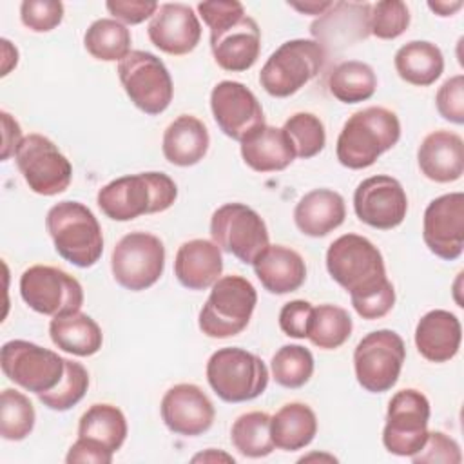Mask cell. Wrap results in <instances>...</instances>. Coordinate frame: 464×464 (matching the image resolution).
Returning a JSON list of instances; mask_svg holds the SVG:
<instances>
[{
	"mask_svg": "<svg viewBox=\"0 0 464 464\" xmlns=\"http://www.w3.org/2000/svg\"><path fill=\"white\" fill-rule=\"evenodd\" d=\"M326 270L352 299L362 319H381L395 304V290L386 277L381 250L364 236L344 234L326 250Z\"/></svg>",
	"mask_w": 464,
	"mask_h": 464,
	"instance_id": "1",
	"label": "cell"
},
{
	"mask_svg": "<svg viewBox=\"0 0 464 464\" xmlns=\"http://www.w3.org/2000/svg\"><path fill=\"white\" fill-rule=\"evenodd\" d=\"M178 187L165 172H140L116 178L96 194L100 210L114 221H130L145 214L170 208Z\"/></svg>",
	"mask_w": 464,
	"mask_h": 464,
	"instance_id": "2",
	"label": "cell"
},
{
	"mask_svg": "<svg viewBox=\"0 0 464 464\" xmlns=\"http://www.w3.org/2000/svg\"><path fill=\"white\" fill-rule=\"evenodd\" d=\"M401 121L386 107H366L353 112L343 125L335 154L343 167L359 170L372 167L381 154L397 145Z\"/></svg>",
	"mask_w": 464,
	"mask_h": 464,
	"instance_id": "3",
	"label": "cell"
},
{
	"mask_svg": "<svg viewBox=\"0 0 464 464\" xmlns=\"http://www.w3.org/2000/svg\"><path fill=\"white\" fill-rule=\"evenodd\" d=\"M45 228L54 250L74 266H92L103 252L102 227L89 207L80 201H60L45 216Z\"/></svg>",
	"mask_w": 464,
	"mask_h": 464,
	"instance_id": "4",
	"label": "cell"
},
{
	"mask_svg": "<svg viewBox=\"0 0 464 464\" xmlns=\"http://www.w3.org/2000/svg\"><path fill=\"white\" fill-rule=\"evenodd\" d=\"M257 292L254 285L243 276H223L199 310V330L212 339H227L241 334L254 314Z\"/></svg>",
	"mask_w": 464,
	"mask_h": 464,
	"instance_id": "5",
	"label": "cell"
},
{
	"mask_svg": "<svg viewBox=\"0 0 464 464\" xmlns=\"http://www.w3.org/2000/svg\"><path fill=\"white\" fill-rule=\"evenodd\" d=\"M324 60L326 51L319 40H288L268 56L261 67L259 83L274 98L292 96L321 71Z\"/></svg>",
	"mask_w": 464,
	"mask_h": 464,
	"instance_id": "6",
	"label": "cell"
},
{
	"mask_svg": "<svg viewBox=\"0 0 464 464\" xmlns=\"http://www.w3.org/2000/svg\"><path fill=\"white\" fill-rule=\"evenodd\" d=\"M268 368L261 357L237 346L219 348L207 361V381L225 402H246L268 386Z\"/></svg>",
	"mask_w": 464,
	"mask_h": 464,
	"instance_id": "7",
	"label": "cell"
},
{
	"mask_svg": "<svg viewBox=\"0 0 464 464\" xmlns=\"http://www.w3.org/2000/svg\"><path fill=\"white\" fill-rule=\"evenodd\" d=\"M406 359L402 337L393 330H375L364 335L353 350L357 382L370 393H382L395 386Z\"/></svg>",
	"mask_w": 464,
	"mask_h": 464,
	"instance_id": "8",
	"label": "cell"
},
{
	"mask_svg": "<svg viewBox=\"0 0 464 464\" xmlns=\"http://www.w3.org/2000/svg\"><path fill=\"white\" fill-rule=\"evenodd\" d=\"M163 268V241L150 232H129L112 248V277L120 286L130 292H141L150 288L161 277Z\"/></svg>",
	"mask_w": 464,
	"mask_h": 464,
	"instance_id": "9",
	"label": "cell"
},
{
	"mask_svg": "<svg viewBox=\"0 0 464 464\" xmlns=\"http://www.w3.org/2000/svg\"><path fill=\"white\" fill-rule=\"evenodd\" d=\"M118 78L130 102L145 114H161L172 102L174 85L170 72L149 51H130L118 63Z\"/></svg>",
	"mask_w": 464,
	"mask_h": 464,
	"instance_id": "10",
	"label": "cell"
},
{
	"mask_svg": "<svg viewBox=\"0 0 464 464\" xmlns=\"http://www.w3.org/2000/svg\"><path fill=\"white\" fill-rule=\"evenodd\" d=\"M210 236L223 252L246 265H252L270 245L266 223L245 203H225L216 208L210 218Z\"/></svg>",
	"mask_w": 464,
	"mask_h": 464,
	"instance_id": "11",
	"label": "cell"
},
{
	"mask_svg": "<svg viewBox=\"0 0 464 464\" xmlns=\"http://www.w3.org/2000/svg\"><path fill=\"white\" fill-rule=\"evenodd\" d=\"M4 375L31 393L51 392L63 377L65 359L31 341L13 339L0 352Z\"/></svg>",
	"mask_w": 464,
	"mask_h": 464,
	"instance_id": "12",
	"label": "cell"
},
{
	"mask_svg": "<svg viewBox=\"0 0 464 464\" xmlns=\"http://www.w3.org/2000/svg\"><path fill=\"white\" fill-rule=\"evenodd\" d=\"M20 295L24 303L44 315H65L78 312L83 304V288L76 277L62 268L33 265L20 276Z\"/></svg>",
	"mask_w": 464,
	"mask_h": 464,
	"instance_id": "13",
	"label": "cell"
},
{
	"mask_svg": "<svg viewBox=\"0 0 464 464\" xmlns=\"http://www.w3.org/2000/svg\"><path fill=\"white\" fill-rule=\"evenodd\" d=\"M14 160L24 181L34 194L56 196L71 185V161L44 134L33 132L24 136Z\"/></svg>",
	"mask_w": 464,
	"mask_h": 464,
	"instance_id": "14",
	"label": "cell"
},
{
	"mask_svg": "<svg viewBox=\"0 0 464 464\" xmlns=\"http://www.w3.org/2000/svg\"><path fill=\"white\" fill-rule=\"evenodd\" d=\"M430 401L424 393L413 388L397 392L386 411L382 430L384 448L399 457H411L424 446L428 439Z\"/></svg>",
	"mask_w": 464,
	"mask_h": 464,
	"instance_id": "15",
	"label": "cell"
},
{
	"mask_svg": "<svg viewBox=\"0 0 464 464\" xmlns=\"http://www.w3.org/2000/svg\"><path fill=\"white\" fill-rule=\"evenodd\" d=\"M353 210L368 227L392 230L404 221L408 198L399 179L377 174L357 185L353 192Z\"/></svg>",
	"mask_w": 464,
	"mask_h": 464,
	"instance_id": "16",
	"label": "cell"
},
{
	"mask_svg": "<svg viewBox=\"0 0 464 464\" xmlns=\"http://www.w3.org/2000/svg\"><path fill=\"white\" fill-rule=\"evenodd\" d=\"M210 111L219 130L236 141L265 125L259 100L241 82L223 80L216 83L210 92Z\"/></svg>",
	"mask_w": 464,
	"mask_h": 464,
	"instance_id": "17",
	"label": "cell"
},
{
	"mask_svg": "<svg viewBox=\"0 0 464 464\" xmlns=\"http://www.w3.org/2000/svg\"><path fill=\"white\" fill-rule=\"evenodd\" d=\"M422 239L431 254L444 261L460 257L464 250V194L450 192L435 198L424 210Z\"/></svg>",
	"mask_w": 464,
	"mask_h": 464,
	"instance_id": "18",
	"label": "cell"
},
{
	"mask_svg": "<svg viewBox=\"0 0 464 464\" xmlns=\"http://www.w3.org/2000/svg\"><path fill=\"white\" fill-rule=\"evenodd\" d=\"M160 410L165 426L183 437H198L208 431L216 417V410L208 395L190 382L169 388L161 399Z\"/></svg>",
	"mask_w": 464,
	"mask_h": 464,
	"instance_id": "19",
	"label": "cell"
},
{
	"mask_svg": "<svg viewBox=\"0 0 464 464\" xmlns=\"http://www.w3.org/2000/svg\"><path fill=\"white\" fill-rule=\"evenodd\" d=\"M149 40L167 54L192 53L201 40V24L187 4H161L147 25Z\"/></svg>",
	"mask_w": 464,
	"mask_h": 464,
	"instance_id": "20",
	"label": "cell"
},
{
	"mask_svg": "<svg viewBox=\"0 0 464 464\" xmlns=\"http://www.w3.org/2000/svg\"><path fill=\"white\" fill-rule=\"evenodd\" d=\"M210 51L221 69L230 72L248 71L261 53V29L257 22L245 14L218 31H210Z\"/></svg>",
	"mask_w": 464,
	"mask_h": 464,
	"instance_id": "21",
	"label": "cell"
},
{
	"mask_svg": "<svg viewBox=\"0 0 464 464\" xmlns=\"http://www.w3.org/2000/svg\"><path fill=\"white\" fill-rule=\"evenodd\" d=\"M420 172L435 183H451L464 174V141L457 132L433 130L419 145Z\"/></svg>",
	"mask_w": 464,
	"mask_h": 464,
	"instance_id": "22",
	"label": "cell"
},
{
	"mask_svg": "<svg viewBox=\"0 0 464 464\" xmlns=\"http://www.w3.org/2000/svg\"><path fill=\"white\" fill-rule=\"evenodd\" d=\"M223 272L221 248L208 239L185 241L174 257V276L188 290L210 288Z\"/></svg>",
	"mask_w": 464,
	"mask_h": 464,
	"instance_id": "23",
	"label": "cell"
},
{
	"mask_svg": "<svg viewBox=\"0 0 464 464\" xmlns=\"http://www.w3.org/2000/svg\"><path fill=\"white\" fill-rule=\"evenodd\" d=\"M462 328L455 314L435 308L426 312L415 326V346L430 362H448L460 348Z\"/></svg>",
	"mask_w": 464,
	"mask_h": 464,
	"instance_id": "24",
	"label": "cell"
},
{
	"mask_svg": "<svg viewBox=\"0 0 464 464\" xmlns=\"http://www.w3.org/2000/svg\"><path fill=\"white\" fill-rule=\"evenodd\" d=\"M252 266L263 288L277 295L295 292L306 279L304 259L285 245H268Z\"/></svg>",
	"mask_w": 464,
	"mask_h": 464,
	"instance_id": "25",
	"label": "cell"
},
{
	"mask_svg": "<svg viewBox=\"0 0 464 464\" xmlns=\"http://www.w3.org/2000/svg\"><path fill=\"white\" fill-rule=\"evenodd\" d=\"M346 218L344 199L332 188H314L306 192L294 208V223L301 234L323 237L343 225Z\"/></svg>",
	"mask_w": 464,
	"mask_h": 464,
	"instance_id": "26",
	"label": "cell"
},
{
	"mask_svg": "<svg viewBox=\"0 0 464 464\" xmlns=\"http://www.w3.org/2000/svg\"><path fill=\"white\" fill-rule=\"evenodd\" d=\"M239 143L243 161L256 172L285 170L295 160L294 145L279 127L265 123Z\"/></svg>",
	"mask_w": 464,
	"mask_h": 464,
	"instance_id": "27",
	"label": "cell"
},
{
	"mask_svg": "<svg viewBox=\"0 0 464 464\" xmlns=\"http://www.w3.org/2000/svg\"><path fill=\"white\" fill-rule=\"evenodd\" d=\"M208 145L210 136L205 123L192 114H181L165 129L161 150L169 163L192 167L205 158Z\"/></svg>",
	"mask_w": 464,
	"mask_h": 464,
	"instance_id": "28",
	"label": "cell"
},
{
	"mask_svg": "<svg viewBox=\"0 0 464 464\" xmlns=\"http://www.w3.org/2000/svg\"><path fill=\"white\" fill-rule=\"evenodd\" d=\"M49 335L54 346L78 357L94 355L103 344V334L98 323L80 310L53 317Z\"/></svg>",
	"mask_w": 464,
	"mask_h": 464,
	"instance_id": "29",
	"label": "cell"
},
{
	"mask_svg": "<svg viewBox=\"0 0 464 464\" xmlns=\"http://www.w3.org/2000/svg\"><path fill=\"white\" fill-rule=\"evenodd\" d=\"M393 65L397 74L411 85L428 87L444 71L442 51L426 40H411L397 49Z\"/></svg>",
	"mask_w": 464,
	"mask_h": 464,
	"instance_id": "30",
	"label": "cell"
},
{
	"mask_svg": "<svg viewBox=\"0 0 464 464\" xmlns=\"http://www.w3.org/2000/svg\"><path fill=\"white\" fill-rule=\"evenodd\" d=\"M274 446L283 451L306 448L317 433V417L304 402H288L270 420Z\"/></svg>",
	"mask_w": 464,
	"mask_h": 464,
	"instance_id": "31",
	"label": "cell"
},
{
	"mask_svg": "<svg viewBox=\"0 0 464 464\" xmlns=\"http://www.w3.org/2000/svg\"><path fill=\"white\" fill-rule=\"evenodd\" d=\"M78 437L114 455L127 439V419L123 411L114 404H92L80 417Z\"/></svg>",
	"mask_w": 464,
	"mask_h": 464,
	"instance_id": "32",
	"label": "cell"
},
{
	"mask_svg": "<svg viewBox=\"0 0 464 464\" xmlns=\"http://www.w3.org/2000/svg\"><path fill=\"white\" fill-rule=\"evenodd\" d=\"M377 76L373 69L359 60H346L335 65L328 76L330 94L343 103H359L373 96Z\"/></svg>",
	"mask_w": 464,
	"mask_h": 464,
	"instance_id": "33",
	"label": "cell"
},
{
	"mask_svg": "<svg viewBox=\"0 0 464 464\" xmlns=\"http://www.w3.org/2000/svg\"><path fill=\"white\" fill-rule=\"evenodd\" d=\"M130 31L114 18L94 20L83 34V47L102 62H121L130 53Z\"/></svg>",
	"mask_w": 464,
	"mask_h": 464,
	"instance_id": "34",
	"label": "cell"
},
{
	"mask_svg": "<svg viewBox=\"0 0 464 464\" xmlns=\"http://www.w3.org/2000/svg\"><path fill=\"white\" fill-rule=\"evenodd\" d=\"M272 417L265 411H248L239 415L230 430V440L234 448L248 459H261L274 451V440L270 433Z\"/></svg>",
	"mask_w": 464,
	"mask_h": 464,
	"instance_id": "35",
	"label": "cell"
},
{
	"mask_svg": "<svg viewBox=\"0 0 464 464\" xmlns=\"http://www.w3.org/2000/svg\"><path fill=\"white\" fill-rule=\"evenodd\" d=\"M353 323L350 314L337 304L314 306L306 339L321 350H335L352 335Z\"/></svg>",
	"mask_w": 464,
	"mask_h": 464,
	"instance_id": "36",
	"label": "cell"
},
{
	"mask_svg": "<svg viewBox=\"0 0 464 464\" xmlns=\"http://www.w3.org/2000/svg\"><path fill=\"white\" fill-rule=\"evenodd\" d=\"M270 370L279 386L295 390L310 381L314 373V355L301 344H285L274 353Z\"/></svg>",
	"mask_w": 464,
	"mask_h": 464,
	"instance_id": "37",
	"label": "cell"
},
{
	"mask_svg": "<svg viewBox=\"0 0 464 464\" xmlns=\"http://www.w3.org/2000/svg\"><path fill=\"white\" fill-rule=\"evenodd\" d=\"M36 413L27 395L4 388L0 395V435L5 440H24L34 428Z\"/></svg>",
	"mask_w": 464,
	"mask_h": 464,
	"instance_id": "38",
	"label": "cell"
},
{
	"mask_svg": "<svg viewBox=\"0 0 464 464\" xmlns=\"http://www.w3.org/2000/svg\"><path fill=\"white\" fill-rule=\"evenodd\" d=\"M283 130L290 138L295 158L310 160L317 156L324 145H326V130L319 116L312 112H295L292 114L285 125Z\"/></svg>",
	"mask_w": 464,
	"mask_h": 464,
	"instance_id": "39",
	"label": "cell"
},
{
	"mask_svg": "<svg viewBox=\"0 0 464 464\" xmlns=\"http://www.w3.org/2000/svg\"><path fill=\"white\" fill-rule=\"evenodd\" d=\"M89 388V372L83 364L65 359V372L62 381L45 393H40L38 399L44 406L54 411H67L78 404Z\"/></svg>",
	"mask_w": 464,
	"mask_h": 464,
	"instance_id": "40",
	"label": "cell"
},
{
	"mask_svg": "<svg viewBox=\"0 0 464 464\" xmlns=\"http://www.w3.org/2000/svg\"><path fill=\"white\" fill-rule=\"evenodd\" d=\"M410 25V9L401 0H381L370 5L368 31L381 40L401 36Z\"/></svg>",
	"mask_w": 464,
	"mask_h": 464,
	"instance_id": "41",
	"label": "cell"
},
{
	"mask_svg": "<svg viewBox=\"0 0 464 464\" xmlns=\"http://www.w3.org/2000/svg\"><path fill=\"white\" fill-rule=\"evenodd\" d=\"M22 24L34 33H47L63 20V4L58 0H25L20 5Z\"/></svg>",
	"mask_w": 464,
	"mask_h": 464,
	"instance_id": "42",
	"label": "cell"
},
{
	"mask_svg": "<svg viewBox=\"0 0 464 464\" xmlns=\"http://www.w3.org/2000/svg\"><path fill=\"white\" fill-rule=\"evenodd\" d=\"M411 460L415 464H426V462L459 464L462 460V455H460V446L457 444L455 439L448 437L442 431H428V439L424 446L420 448V451L411 455Z\"/></svg>",
	"mask_w": 464,
	"mask_h": 464,
	"instance_id": "43",
	"label": "cell"
},
{
	"mask_svg": "<svg viewBox=\"0 0 464 464\" xmlns=\"http://www.w3.org/2000/svg\"><path fill=\"white\" fill-rule=\"evenodd\" d=\"M435 105L439 114L455 123L462 125L464 123V76L455 74L448 78L437 91L435 96Z\"/></svg>",
	"mask_w": 464,
	"mask_h": 464,
	"instance_id": "44",
	"label": "cell"
},
{
	"mask_svg": "<svg viewBox=\"0 0 464 464\" xmlns=\"http://www.w3.org/2000/svg\"><path fill=\"white\" fill-rule=\"evenodd\" d=\"M312 312H314L312 303H308L304 299H294V301L283 304V308L279 312V328L288 337L304 339L308 334V328H310Z\"/></svg>",
	"mask_w": 464,
	"mask_h": 464,
	"instance_id": "45",
	"label": "cell"
},
{
	"mask_svg": "<svg viewBox=\"0 0 464 464\" xmlns=\"http://www.w3.org/2000/svg\"><path fill=\"white\" fill-rule=\"evenodd\" d=\"M198 13L210 31H218L241 16H245V7L237 0H214L198 4Z\"/></svg>",
	"mask_w": 464,
	"mask_h": 464,
	"instance_id": "46",
	"label": "cell"
},
{
	"mask_svg": "<svg viewBox=\"0 0 464 464\" xmlns=\"http://www.w3.org/2000/svg\"><path fill=\"white\" fill-rule=\"evenodd\" d=\"M107 11L114 16V20L123 24H141L147 18H152L158 11V2H143V0H112L105 4Z\"/></svg>",
	"mask_w": 464,
	"mask_h": 464,
	"instance_id": "47",
	"label": "cell"
},
{
	"mask_svg": "<svg viewBox=\"0 0 464 464\" xmlns=\"http://www.w3.org/2000/svg\"><path fill=\"white\" fill-rule=\"evenodd\" d=\"M67 464H78V462H87V464H111L112 462V453H109L107 450L85 440V439H76V442L69 448L67 457H65Z\"/></svg>",
	"mask_w": 464,
	"mask_h": 464,
	"instance_id": "48",
	"label": "cell"
},
{
	"mask_svg": "<svg viewBox=\"0 0 464 464\" xmlns=\"http://www.w3.org/2000/svg\"><path fill=\"white\" fill-rule=\"evenodd\" d=\"M0 116H2V140H4L2 141V160L5 161L16 154L24 136H22L20 123L7 111H2Z\"/></svg>",
	"mask_w": 464,
	"mask_h": 464,
	"instance_id": "49",
	"label": "cell"
},
{
	"mask_svg": "<svg viewBox=\"0 0 464 464\" xmlns=\"http://www.w3.org/2000/svg\"><path fill=\"white\" fill-rule=\"evenodd\" d=\"M2 53H4L2 76H5L13 67H16V63H18V51H16V47L11 45V42L7 38H2Z\"/></svg>",
	"mask_w": 464,
	"mask_h": 464,
	"instance_id": "50",
	"label": "cell"
},
{
	"mask_svg": "<svg viewBox=\"0 0 464 464\" xmlns=\"http://www.w3.org/2000/svg\"><path fill=\"white\" fill-rule=\"evenodd\" d=\"M288 5L304 14H324L334 5V2H304V4L290 2Z\"/></svg>",
	"mask_w": 464,
	"mask_h": 464,
	"instance_id": "51",
	"label": "cell"
},
{
	"mask_svg": "<svg viewBox=\"0 0 464 464\" xmlns=\"http://www.w3.org/2000/svg\"><path fill=\"white\" fill-rule=\"evenodd\" d=\"M428 7L439 14V16H451L453 13H457L462 7L460 0H453V2H428Z\"/></svg>",
	"mask_w": 464,
	"mask_h": 464,
	"instance_id": "52",
	"label": "cell"
},
{
	"mask_svg": "<svg viewBox=\"0 0 464 464\" xmlns=\"http://www.w3.org/2000/svg\"><path fill=\"white\" fill-rule=\"evenodd\" d=\"M192 460H194V462H196V460H227V462H234V457H230V455H227V453H219V451H218V455H216V450H208L207 453L196 455Z\"/></svg>",
	"mask_w": 464,
	"mask_h": 464,
	"instance_id": "53",
	"label": "cell"
}]
</instances>
